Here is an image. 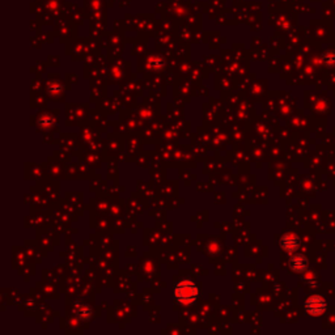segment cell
<instances>
[{
	"instance_id": "obj_3",
	"label": "cell",
	"mask_w": 335,
	"mask_h": 335,
	"mask_svg": "<svg viewBox=\"0 0 335 335\" xmlns=\"http://www.w3.org/2000/svg\"><path fill=\"white\" fill-rule=\"evenodd\" d=\"M299 244H300L299 243V238L295 236V234H286V236L282 238V246L288 251L296 250Z\"/></svg>"
},
{
	"instance_id": "obj_5",
	"label": "cell",
	"mask_w": 335,
	"mask_h": 335,
	"mask_svg": "<svg viewBox=\"0 0 335 335\" xmlns=\"http://www.w3.org/2000/svg\"><path fill=\"white\" fill-rule=\"evenodd\" d=\"M76 314H78L79 318H81V320H89V318L92 317V310H90L89 306L85 305V304L79 303L78 305H76Z\"/></svg>"
},
{
	"instance_id": "obj_1",
	"label": "cell",
	"mask_w": 335,
	"mask_h": 335,
	"mask_svg": "<svg viewBox=\"0 0 335 335\" xmlns=\"http://www.w3.org/2000/svg\"><path fill=\"white\" fill-rule=\"evenodd\" d=\"M198 295H199V289L190 281L181 282L174 288V296H176L177 300L179 303L186 304V305L197 300Z\"/></svg>"
},
{
	"instance_id": "obj_4",
	"label": "cell",
	"mask_w": 335,
	"mask_h": 335,
	"mask_svg": "<svg viewBox=\"0 0 335 335\" xmlns=\"http://www.w3.org/2000/svg\"><path fill=\"white\" fill-rule=\"evenodd\" d=\"M289 265H291V269L295 270L296 272H303L306 269V259L303 255H295Z\"/></svg>"
},
{
	"instance_id": "obj_2",
	"label": "cell",
	"mask_w": 335,
	"mask_h": 335,
	"mask_svg": "<svg viewBox=\"0 0 335 335\" xmlns=\"http://www.w3.org/2000/svg\"><path fill=\"white\" fill-rule=\"evenodd\" d=\"M305 308L306 312L309 313L310 315L317 317V315L322 314L325 312V309H326V301L322 297H320V296H313V297H310L309 300L306 301Z\"/></svg>"
}]
</instances>
